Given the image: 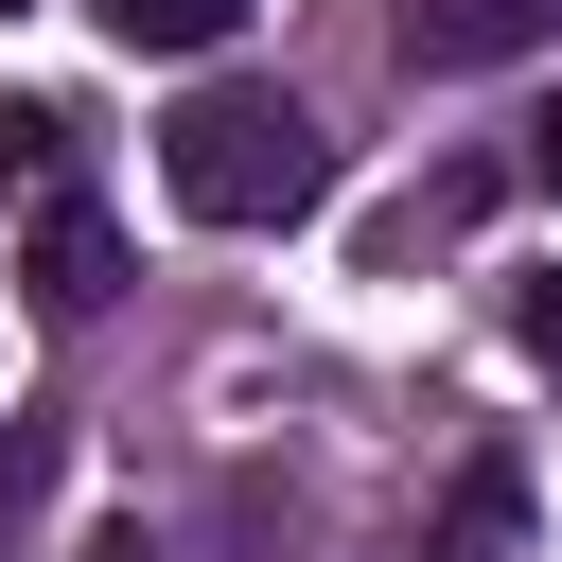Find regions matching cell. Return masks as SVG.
<instances>
[{
  "instance_id": "obj_8",
  "label": "cell",
  "mask_w": 562,
  "mask_h": 562,
  "mask_svg": "<svg viewBox=\"0 0 562 562\" xmlns=\"http://www.w3.org/2000/svg\"><path fill=\"white\" fill-rule=\"evenodd\" d=\"M18 176H53V105H0V193Z\"/></svg>"
},
{
  "instance_id": "obj_7",
  "label": "cell",
  "mask_w": 562,
  "mask_h": 562,
  "mask_svg": "<svg viewBox=\"0 0 562 562\" xmlns=\"http://www.w3.org/2000/svg\"><path fill=\"white\" fill-rule=\"evenodd\" d=\"M509 334H527V369H544V386H562V263H544V281H527V299H509Z\"/></svg>"
},
{
  "instance_id": "obj_9",
  "label": "cell",
  "mask_w": 562,
  "mask_h": 562,
  "mask_svg": "<svg viewBox=\"0 0 562 562\" xmlns=\"http://www.w3.org/2000/svg\"><path fill=\"white\" fill-rule=\"evenodd\" d=\"M527 176H544V193H562V105H544V123H527Z\"/></svg>"
},
{
  "instance_id": "obj_3",
  "label": "cell",
  "mask_w": 562,
  "mask_h": 562,
  "mask_svg": "<svg viewBox=\"0 0 562 562\" xmlns=\"http://www.w3.org/2000/svg\"><path fill=\"white\" fill-rule=\"evenodd\" d=\"M105 281H123V228H105L88 193H53V211H35V299H53V316H105Z\"/></svg>"
},
{
  "instance_id": "obj_5",
  "label": "cell",
  "mask_w": 562,
  "mask_h": 562,
  "mask_svg": "<svg viewBox=\"0 0 562 562\" xmlns=\"http://www.w3.org/2000/svg\"><path fill=\"white\" fill-rule=\"evenodd\" d=\"M88 18H105L123 53H228V35H246V0H88Z\"/></svg>"
},
{
  "instance_id": "obj_10",
  "label": "cell",
  "mask_w": 562,
  "mask_h": 562,
  "mask_svg": "<svg viewBox=\"0 0 562 562\" xmlns=\"http://www.w3.org/2000/svg\"><path fill=\"white\" fill-rule=\"evenodd\" d=\"M0 18H18V0H0Z\"/></svg>"
},
{
  "instance_id": "obj_2",
  "label": "cell",
  "mask_w": 562,
  "mask_h": 562,
  "mask_svg": "<svg viewBox=\"0 0 562 562\" xmlns=\"http://www.w3.org/2000/svg\"><path fill=\"white\" fill-rule=\"evenodd\" d=\"M386 35H404V70H509L562 35V0H386Z\"/></svg>"
},
{
  "instance_id": "obj_4",
  "label": "cell",
  "mask_w": 562,
  "mask_h": 562,
  "mask_svg": "<svg viewBox=\"0 0 562 562\" xmlns=\"http://www.w3.org/2000/svg\"><path fill=\"white\" fill-rule=\"evenodd\" d=\"M422 562H527V474H509V457H474V474H457V509H439V544H422Z\"/></svg>"
},
{
  "instance_id": "obj_6",
  "label": "cell",
  "mask_w": 562,
  "mask_h": 562,
  "mask_svg": "<svg viewBox=\"0 0 562 562\" xmlns=\"http://www.w3.org/2000/svg\"><path fill=\"white\" fill-rule=\"evenodd\" d=\"M53 457H70V439H53V422H0V544H18V527H35V492H53Z\"/></svg>"
},
{
  "instance_id": "obj_1",
  "label": "cell",
  "mask_w": 562,
  "mask_h": 562,
  "mask_svg": "<svg viewBox=\"0 0 562 562\" xmlns=\"http://www.w3.org/2000/svg\"><path fill=\"white\" fill-rule=\"evenodd\" d=\"M158 193H176L193 228H299V211L334 193V140H316V105H299V88L211 70V88L158 123Z\"/></svg>"
}]
</instances>
